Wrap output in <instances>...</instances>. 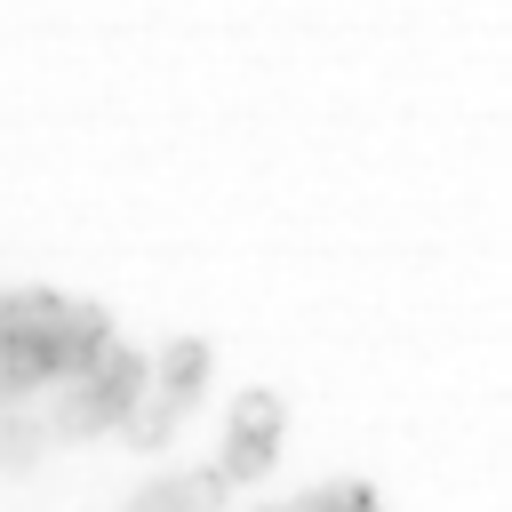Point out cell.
Returning <instances> with one entry per match:
<instances>
[{
    "label": "cell",
    "instance_id": "obj_8",
    "mask_svg": "<svg viewBox=\"0 0 512 512\" xmlns=\"http://www.w3.org/2000/svg\"><path fill=\"white\" fill-rule=\"evenodd\" d=\"M40 456V424H24V416H8L0 424V472H24Z\"/></svg>",
    "mask_w": 512,
    "mask_h": 512
},
{
    "label": "cell",
    "instance_id": "obj_5",
    "mask_svg": "<svg viewBox=\"0 0 512 512\" xmlns=\"http://www.w3.org/2000/svg\"><path fill=\"white\" fill-rule=\"evenodd\" d=\"M112 432H128V448H144V456H160V448H168V440L184 432V408H168L160 392H144V400H136V408H128V416H120Z\"/></svg>",
    "mask_w": 512,
    "mask_h": 512
},
{
    "label": "cell",
    "instance_id": "obj_2",
    "mask_svg": "<svg viewBox=\"0 0 512 512\" xmlns=\"http://www.w3.org/2000/svg\"><path fill=\"white\" fill-rule=\"evenodd\" d=\"M224 504H232V488L216 480V464H200V472H168V480H152V488L128 496V512H224Z\"/></svg>",
    "mask_w": 512,
    "mask_h": 512
},
{
    "label": "cell",
    "instance_id": "obj_7",
    "mask_svg": "<svg viewBox=\"0 0 512 512\" xmlns=\"http://www.w3.org/2000/svg\"><path fill=\"white\" fill-rule=\"evenodd\" d=\"M296 512H384V504H376V488H360V480H336V488H312V496H296Z\"/></svg>",
    "mask_w": 512,
    "mask_h": 512
},
{
    "label": "cell",
    "instance_id": "obj_6",
    "mask_svg": "<svg viewBox=\"0 0 512 512\" xmlns=\"http://www.w3.org/2000/svg\"><path fill=\"white\" fill-rule=\"evenodd\" d=\"M272 456H280V448H256V440H224V448H216V480H224V488H248V480H264V472H272Z\"/></svg>",
    "mask_w": 512,
    "mask_h": 512
},
{
    "label": "cell",
    "instance_id": "obj_9",
    "mask_svg": "<svg viewBox=\"0 0 512 512\" xmlns=\"http://www.w3.org/2000/svg\"><path fill=\"white\" fill-rule=\"evenodd\" d=\"M272 512H296V504H272Z\"/></svg>",
    "mask_w": 512,
    "mask_h": 512
},
{
    "label": "cell",
    "instance_id": "obj_4",
    "mask_svg": "<svg viewBox=\"0 0 512 512\" xmlns=\"http://www.w3.org/2000/svg\"><path fill=\"white\" fill-rule=\"evenodd\" d=\"M280 432H288V400H280V392H264V384H256V392H240V400H232V432H224V440L280 448Z\"/></svg>",
    "mask_w": 512,
    "mask_h": 512
},
{
    "label": "cell",
    "instance_id": "obj_1",
    "mask_svg": "<svg viewBox=\"0 0 512 512\" xmlns=\"http://www.w3.org/2000/svg\"><path fill=\"white\" fill-rule=\"evenodd\" d=\"M208 376H216V352H208L200 336H176V344L152 352V392H160L168 408H192V400L208 392Z\"/></svg>",
    "mask_w": 512,
    "mask_h": 512
},
{
    "label": "cell",
    "instance_id": "obj_3",
    "mask_svg": "<svg viewBox=\"0 0 512 512\" xmlns=\"http://www.w3.org/2000/svg\"><path fill=\"white\" fill-rule=\"evenodd\" d=\"M128 408L104 392V384H88V376H72L64 384V400H56V440H88V432H112Z\"/></svg>",
    "mask_w": 512,
    "mask_h": 512
}]
</instances>
